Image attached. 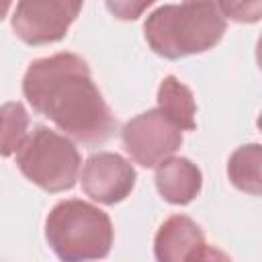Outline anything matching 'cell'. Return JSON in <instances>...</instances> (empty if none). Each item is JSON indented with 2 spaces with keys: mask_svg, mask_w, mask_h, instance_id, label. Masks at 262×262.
<instances>
[{
  "mask_svg": "<svg viewBox=\"0 0 262 262\" xmlns=\"http://www.w3.org/2000/svg\"><path fill=\"white\" fill-rule=\"evenodd\" d=\"M23 94L33 111L49 119L70 141L100 145L117 127L88 63L76 53L63 51L31 61Z\"/></svg>",
  "mask_w": 262,
  "mask_h": 262,
  "instance_id": "cell-1",
  "label": "cell"
},
{
  "mask_svg": "<svg viewBox=\"0 0 262 262\" xmlns=\"http://www.w3.org/2000/svg\"><path fill=\"white\" fill-rule=\"evenodd\" d=\"M225 16L217 2H182L158 6L143 25V35L154 53L180 59L213 49L225 33Z\"/></svg>",
  "mask_w": 262,
  "mask_h": 262,
  "instance_id": "cell-2",
  "label": "cell"
},
{
  "mask_svg": "<svg viewBox=\"0 0 262 262\" xmlns=\"http://www.w3.org/2000/svg\"><path fill=\"white\" fill-rule=\"evenodd\" d=\"M115 229L111 217L80 199L59 201L45 219V239L61 262H92L108 256Z\"/></svg>",
  "mask_w": 262,
  "mask_h": 262,
  "instance_id": "cell-3",
  "label": "cell"
},
{
  "mask_svg": "<svg viewBox=\"0 0 262 262\" xmlns=\"http://www.w3.org/2000/svg\"><path fill=\"white\" fill-rule=\"evenodd\" d=\"M16 166L27 180L45 192H63L76 186L82 160L74 141L37 125L16 151Z\"/></svg>",
  "mask_w": 262,
  "mask_h": 262,
  "instance_id": "cell-4",
  "label": "cell"
},
{
  "mask_svg": "<svg viewBox=\"0 0 262 262\" xmlns=\"http://www.w3.org/2000/svg\"><path fill=\"white\" fill-rule=\"evenodd\" d=\"M125 151L143 168H158L182 145V131L158 108L145 111L125 123L121 131Z\"/></svg>",
  "mask_w": 262,
  "mask_h": 262,
  "instance_id": "cell-5",
  "label": "cell"
},
{
  "mask_svg": "<svg viewBox=\"0 0 262 262\" xmlns=\"http://www.w3.org/2000/svg\"><path fill=\"white\" fill-rule=\"evenodd\" d=\"M82 10V2L68 0H23L10 18L14 35L27 45H47L61 41Z\"/></svg>",
  "mask_w": 262,
  "mask_h": 262,
  "instance_id": "cell-6",
  "label": "cell"
},
{
  "mask_svg": "<svg viewBox=\"0 0 262 262\" xmlns=\"http://www.w3.org/2000/svg\"><path fill=\"white\" fill-rule=\"evenodd\" d=\"M137 180V172L129 160L113 151L92 154L82 168V190L100 205H117L125 201Z\"/></svg>",
  "mask_w": 262,
  "mask_h": 262,
  "instance_id": "cell-7",
  "label": "cell"
},
{
  "mask_svg": "<svg viewBox=\"0 0 262 262\" xmlns=\"http://www.w3.org/2000/svg\"><path fill=\"white\" fill-rule=\"evenodd\" d=\"M205 233L186 215L168 217L154 239V254L158 262H192L205 248Z\"/></svg>",
  "mask_w": 262,
  "mask_h": 262,
  "instance_id": "cell-8",
  "label": "cell"
},
{
  "mask_svg": "<svg viewBox=\"0 0 262 262\" xmlns=\"http://www.w3.org/2000/svg\"><path fill=\"white\" fill-rule=\"evenodd\" d=\"M156 188L172 205L192 203L203 188V174L188 158H168L156 168Z\"/></svg>",
  "mask_w": 262,
  "mask_h": 262,
  "instance_id": "cell-9",
  "label": "cell"
},
{
  "mask_svg": "<svg viewBox=\"0 0 262 262\" xmlns=\"http://www.w3.org/2000/svg\"><path fill=\"white\" fill-rule=\"evenodd\" d=\"M158 111L180 131L196 129V102L192 90L176 76H166L158 88Z\"/></svg>",
  "mask_w": 262,
  "mask_h": 262,
  "instance_id": "cell-10",
  "label": "cell"
},
{
  "mask_svg": "<svg viewBox=\"0 0 262 262\" xmlns=\"http://www.w3.org/2000/svg\"><path fill=\"white\" fill-rule=\"evenodd\" d=\"M262 145L248 143L237 147L227 160V176L231 184L248 194L258 196L262 192Z\"/></svg>",
  "mask_w": 262,
  "mask_h": 262,
  "instance_id": "cell-11",
  "label": "cell"
},
{
  "mask_svg": "<svg viewBox=\"0 0 262 262\" xmlns=\"http://www.w3.org/2000/svg\"><path fill=\"white\" fill-rule=\"evenodd\" d=\"M29 135V113L23 102H4L0 106V156L8 158L20 149Z\"/></svg>",
  "mask_w": 262,
  "mask_h": 262,
  "instance_id": "cell-12",
  "label": "cell"
},
{
  "mask_svg": "<svg viewBox=\"0 0 262 262\" xmlns=\"http://www.w3.org/2000/svg\"><path fill=\"white\" fill-rule=\"evenodd\" d=\"M217 8L223 16H229L237 23H256L262 12V2H217Z\"/></svg>",
  "mask_w": 262,
  "mask_h": 262,
  "instance_id": "cell-13",
  "label": "cell"
},
{
  "mask_svg": "<svg viewBox=\"0 0 262 262\" xmlns=\"http://www.w3.org/2000/svg\"><path fill=\"white\" fill-rule=\"evenodd\" d=\"M147 6H151V0L147 2H139V4H133V2H106V8L113 10L119 18L123 20H133L137 18Z\"/></svg>",
  "mask_w": 262,
  "mask_h": 262,
  "instance_id": "cell-14",
  "label": "cell"
},
{
  "mask_svg": "<svg viewBox=\"0 0 262 262\" xmlns=\"http://www.w3.org/2000/svg\"><path fill=\"white\" fill-rule=\"evenodd\" d=\"M192 262H231V258H229L223 250H219V248H215V246H205V248L196 254V258H194Z\"/></svg>",
  "mask_w": 262,
  "mask_h": 262,
  "instance_id": "cell-15",
  "label": "cell"
},
{
  "mask_svg": "<svg viewBox=\"0 0 262 262\" xmlns=\"http://www.w3.org/2000/svg\"><path fill=\"white\" fill-rule=\"evenodd\" d=\"M10 6H12V4H10L8 0H2V2H0V20L6 16V12L10 10Z\"/></svg>",
  "mask_w": 262,
  "mask_h": 262,
  "instance_id": "cell-16",
  "label": "cell"
}]
</instances>
